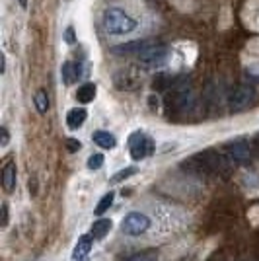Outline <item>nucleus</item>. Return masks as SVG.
Wrapping results in <instances>:
<instances>
[{
  "mask_svg": "<svg viewBox=\"0 0 259 261\" xmlns=\"http://www.w3.org/2000/svg\"><path fill=\"white\" fill-rule=\"evenodd\" d=\"M103 28L111 35H125L137 28V22L119 8H109L103 12Z\"/></svg>",
  "mask_w": 259,
  "mask_h": 261,
  "instance_id": "1",
  "label": "nucleus"
},
{
  "mask_svg": "<svg viewBox=\"0 0 259 261\" xmlns=\"http://www.w3.org/2000/svg\"><path fill=\"white\" fill-rule=\"evenodd\" d=\"M195 160H199L203 172H216V174H228L232 164H234L232 158L215 152V150H205V152L197 154Z\"/></svg>",
  "mask_w": 259,
  "mask_h": 261,
  "instance_id": "2",
  "label": "nucleus"
},
{
  "mask_svg": "<svg viewBox=\"0 0 259 261\" xmlns=\"http://www.w3.org/2000/svg\"><path fill=\"white\" fill-rule=\"evenodd\" d=\"M168 57H170L168 47H164V45H154L150 49H146L142 55H139V63H141V66H144L146 70H156V68H162V66L168 63Z\"/></svg>",
  "mask_w": 259,
  "mask_h": 261,
  "instance_id": "3",
  "label": "nucleus"
},
{
  "mask_svg": "<svg viewBox=\"0 0 259 261\" xmlns=\"http://www.w3.org/2000/svg\"><path fill=\"white\" fill-rule=\"evenodd\" d=\"M150 228V218L142 213H129L121 222V230L127 236H141Z\"/></svg>",
  "mask_w": 259,
  "mask_h": 261,
  "instance_id": "4",
  "label": "nucleus"
},
{
  "mask_svg": "<svg viewBox=\"0 0 259 261\" xmlns=\"http://www.w3.org/2000/svg\"><path fill=\"white\" fill-rule=\"evenodd\" d=\"M129 150L133 160H142L152 152V141L144 133H133L129 139Z\"/></svg>",
  "mask_w": 259,
  "mask_h": 261,
  "instance_id": "5",
  "label": "nucleus"
},
{
  "mask_svg": "<svg viewBox=\"0 0 259 261\" xmlns=\"http://www.w3.org/2000/svg\"><path fill=\"white\" fill-rule=\"evenodd\" d=\"M255 96V92H253V88L251 86H238L234 92H232V96H230V109L232 111H242V109H246L251 103V99Z\"/></svg>",
  "mask_w": 259,
  "mask_h": 261,
  "instance_id": "6",
  "label": "nucleus"
},
{
  "mask_svg": "<svg viewBox=\"0 0 259 261\" xmlns=\"http://www.w3.org/2000/svg\"><path fill=\"white\" fill-rule=\"evenodd\" d=\"M150 47H154L152 45V41H148V39H139V41H131V43H123V45H117V47H113L111 49V53L115 55H131V53H139L142 55L146 49H150Z\"/></svg>",
  "mask_w": 259,
  "mask_h": 261,
  "instance_id": "7",
  "label": "nucleus"
},
{
  "mask_svg": "<svg viewBox=\"0 0 259 261\" xmlns=\"http://www.w3.org/2000/svg\"><path fill=\"white\" fill-rule=\"evenodd\" d=\"M115 84L121 90H133V88H137V84H139V74H135V68L129 66V68L121 70L117 76H115Z\"/></svg>",
  "mask_w": 259,
  "mask_h": 261,
  "instance_id": "8",
  "label": "nucleus"
},
{
  "mask_svg": "<svg viewBox=\"0 0 259 261\" xmlns=\"http://www.w3.org/2000/svg\"><path fill=\"white\" fill-rule=\"evenodd\" d=\"M16 174H18L16 172V164L8 160L2 168V185H4L6 191H12L16 187Z\"/></svg>",
  "mask_w": 259,
  "mask_h": 261,
  "instance_id": "9",
  "label": "nucleus"
},
{
  "mask_svg": "<svg viewBox=\"0 0 259 261\" xmlns=\"http://www.w3.org/2000/svg\"><path fill=\"white\" fill-rule=\"evenodd\" d=\"M92 236H82V238L78 240V244L74 246V250H72V259L74 261H84L90 250H92Z\"/></svg>",
  "mask_w": 259,
  "mask_h": 261,
  "instance_id": "10",
  "label": "nucleus"
},
{
  "mask_svg": "<svg viewBox=\"0 0 259 261\" xmlns=\"http://www.w3.org/2000/svg\"><path fill=\"white\" fill-rule=\"evenodd\" d=\"M86 109L82 108H74L70 109L68 113H66V125L70 127V129H80L82 125H84V121H86Z\"/></svg>",
  "mask_w": 259,
  "mask_h": 261,
  "instance_id": "11",
  "label": "nucleus"
},
{
  "mask_svg": "<svg viewBox=\"0 0 259 261\" xmlns=\"http://www.w3.org/2000/svg\"><path fill=\"white\" fill-rule=\"evenodd\" d=\"M96 92H97L96 84L86 82V84H82V86L78 88V92H76V99H78L80 103H90V101H94V98H96Z\"/></svg>",
  "mask_w": 259,
  "mask_h": 261,
  "instance_id": "12",
  "label": "nucleus"
},
{
  "mask_svg": "<svg viewBox=\"0 0 259 261\" xmlns=\"http://www.w3.org/2000/svg\"><path fill=\"white\" fill-rule=\"evenodd\" d=\"M61 76H63V82H65L66 86H70L76 78L80 76V66L66 61L65 65H63V68H61Z\"/></svg>",
  "mask_w": 259,
  "mask_h": 261,
  "instance_id": "13",
  "label": "nucleus"
},
{
  "mask_svg": "<svg viewBox=\"0 0 259 261\" xmlns=\"http://www.w3.org/2000/svg\"><path fill=\"white\" fill-rule=\"evenodd\" d=\"M92 139H94V142H96L97 146H101V148H113L115 144H117V141H115V137L111 135V133H108V130H96L94 135H92Z\"/></svg>",
  "mask_w": 259,
  "mask_h": 261,
  "instance_id": "14",
  "label": "nucleus"
},
{
  "mask_svg": "<svg viewBox=\"0 0 259 261\" xmlns=\"http://www.w3.org/2000/svg\"><path fill=\"white\" fill-rule=\"evenodd\" d=\"M249 156V146L244 141H238L230 146V158L232 162H242Z\"/></svg>",
  "mask_w": 259,
  "mask_h": 261,
  "instance_id": "15",
  "label": "nucleus"
},
{
  "mask_svg": "<svg viewBox=\"0 0 259 261\" xmlns=\"http://www.w3.org/2000/svg\"><path fill=\"white\" fill-rule=\"evenodd\" d=\"M111 230V220L109 218H101V220H97L94 222V226H92V238L94 240H101L108 236V232Z\"/></svg>",
  "mask_w": 259,
  "mask_h": 261,
  "instance_id": "16",
  "label": "nucleus"
},
{
  "mask_svg": "<svg viewBox=\"0 0 259 261\" xmlns=\"http://www.w3.org/2000/svg\"><path fill=\"white\" fill-rule=\"evenodd\" d=\"M113 201H115V193L113 191H109V193H106V195L99 199V203H97L96 207V215H103V213H108L109 207L113 205Z\"/></svg>",
  "mask_w": 259,
  "mask_h": 261,
  "instance_id": "17",
  "label": "nucleus"
},
{
  "mask_svg": "<svg viewBox=\"0 0 259 261\" xmlns=\"http://www.w3.org/2000/svg\"><path fill=\"white\" fill-rule=\"evenodd\" d=\"M33 103H35V108H37L39 113H47V109H49V98H47V92H45V90H39V92L35 94Z\"/></svg>",
  "mask_w": 259,
  "mask_h": 261,
  "instance_id": "18",
  "label": "nucleus"
},
{
  "mask_svg": "<svg viewBox=\"0 0 259 261\" xmlns=\"http://www.w3.org/2000/svg\"><path fill=\"white\" fill-rule=\"evenodd\" d=\"M125 261H158V253L154 250H144V251H139V253H133Z\"/></svg>",
  "mask_w": 259,
  "mask_h": 261,
  "instance_id": "19",
  "label": "nucleus"
},
{
  "mask_svg": "<svg viewBox=\"0 0 259 261\" xmlns=\"http://www.w3.org/2000/svg\"><path fill=\"white\" fill-rule=\"evenodd\" d=\"M106 162V158H103V154H92L90 158H88V168L90 170H99L101 166Z\"/></svg>",
  "mask_w": 259,
  "mask_h": 261,
  "instance_id": "20",
  "label": "nucleus"
},
{
  "mask_svg": "<svg viewBox=\"0 0 259 261\" xmlns=\"http://www.w3.org/2000/svg\"><path fill=\"white\" fill-rule=\"evenodd\" d=\"M137 174V168H125V170H121V172H117V174L111 177V181L113 184H119V181H123V179H127V177H131V175Z\"/></svg>",
  "mask_w": 259,
  "mask_h": 261,
  "instance_id": "21",
  "label": "nucleus"
},
{
  "mask_svg": "<svg viewBox=\"0 0 259 261\" xmlns=\"http://www.w3.org/2000/svg\"><path fill=\"white\" fill-rule=\"evenodd\" d=\"M66 148H68V152H78L82 148V144L76 139H66Z\"/></svg>",
  "mask_w": 259,
  "mask_h": 261,
  "instance_id": "22",
  "label": "nucleus"
},
{
  "mask_svg": "<svg viewBox=\"0 0 259 261\" xmlns=\"http://www.w3.org/2000/svg\"><path fill=\"white\" fill-rule=\"evenodd\" d=\"M0 135H2V141H0V146H8V141H10V135H8V129L2 127L0 129Z\"/></svg>",
  "mask_w": 259,
  "mask_h": 261,
  "instance_id": "23",
  "label": "nucleus"
},
{
  "mask_svg": "<svg viewBox=\"0 0 259 261\" xmlns=\"http://www.w3.org/2000/svg\"><path fill=\"white\" fill-rule=\"evenodd\" d=\"M2 226H8V205L2 203Z\"/></svg>",
  "mask_w": 259,
  "mask_h": 261,
  "instance_id": "24",
  "label": "nucleus"
},
{
  "mask_svg": "<svg viewBox=\"0 0 259 261\" xmlns=\"http://www.w3.org/2000/svg\"><path fill=\"white\" fill-rule=\"evenodd\" d=\"M65 41L66 43H74V30H72V28H68V30H66V33H65Z\"/></svg>",
  "mask_w": 259,
  "mask_h": 261,
  "instance_id": "25",
  "label": "nucleus"
},
{
  "mask_svg": "<svg viewBox=\"0 0 259 261\" xmlns=\"http://www.w3.org/2000/svg\"><path fill=\"white\" fill-rule=\"evenodd\" d=\"M0 59H2V72H4V70H6V55L2 53L0 55Z\"/></svg>",
  "mask_w": 259,
  "mask_h": 261,
  "instance_id": "26",
  "label": "nucleus"
},
{
  "mask_svg": "<svg viewBox=\"0 0 259 261\" xmlns=\"http://www.w3.org/2000/svg\"><path fill=\"white\" fill-rule=\"evenodd\" d=\"M18 2H20L22 8H28V0H18Z\"/></svg>",
  "mask_w": 259,
  "mask_h": 261,
  "instance_id": "27",
  "label": "nucleus"
}]
</instances>
